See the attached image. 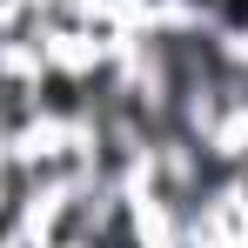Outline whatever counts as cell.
I'll return each mask as SVG.
<instances>
[{
    "label": "cell",
    "instance_id": "6da1fadb",
    "mask_svg": "<svg viewBox=\"0 0 248 248\" xmlns=\"http://www.w3.org/2000/svg\"><path fill=\"white\" fill-rule=\"evenodd\" d=\"M228 195H235V208L248 215V161H235V181H228Z\"/></svg>",
    "mask_w": 248,
    "mask_h": 248
}]
</instances>
